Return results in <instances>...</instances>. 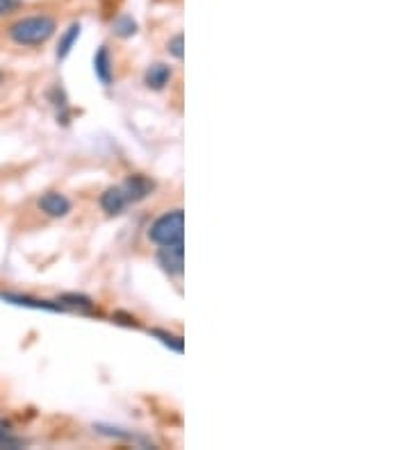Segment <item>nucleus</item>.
Listing matches in <instances>:
<instances>
[{
    "label": "nucleus",
    "instance_id": "nucleus-1",
    "mask_svg": "<svg viewBox=\"0 0 410 450\" xmlns=\"http://www.w3.org/2000/svg\"><path fill=\"white\" fill-rule=\"evenodd\" d=\"M55 35V21L50 16H28L9 28V37L18 46H39Z\"/></svg>",
    "mask_w": 410,
    "mask_h": 450
},
{
    "label": "nucleus",
    "instance_id": "nucleus-2",
    "mask_svg": "<svg viewBox=\"0 0 410 450\" xmlns=\"http://www.w3.org/2000/svg\"><path fill=\"white\" fill-rule=\"evenodd\" d=\"M182 232H185V214H182V210H171L150 225L148 237L160 246H171L182 241Z\"/></svg>",
    "mask_w": 410,
    "mask_h": 450
},
{
    "label": "nucleus",
    "instance_id": "nucleus-3",
    "mask_svg": "<svg viewBox=\"0 0 410 450\" xmlns=\"http://www.w3.org/2000/svg\"><path fill=\"white\" fill-rule=\"evenodd\" d=\"M157 259H160V266L165 269L169 276H180L182 266H185V246H182V241L171 246H162Z\"/></svg>",
    "mask_w": 410,
    "mask_h": 450
},
{
    "label": "nucleus",
    "instance_id": "nucleus-4",
    "mask_svg": "<svg viewBox=\"0 0 410 450\" xmlns=\"http://www.w3.org/2000/svg\"><path fill=\"white\" fill-rule=\"evenodd\" d=\"M39 210L46 212L48 216L60 218V216H67V214L71 212V203H69V198H67L64 193H60V191H48V193H44V196L39 198Z\"/></svg>",
    "mask_w": 410,
    "mask_h": 450
},
{
    "label": "nucleus",
    "instance_id": "nucleus-5",
    "mask_svg": "<svg viewBox=\"0 0 410 450\" xmlns=\"http://www.w3.org/2000/svg\"><path fill=\"white\" fill-rule=\"evenodd\" d=\"M128 196L126 191L121 189V186H112V189H107L103 196H101V205H103V210L107 214H121L126 207H128Z\"/></svg>",
    "mask_w": 410,
    "mask_h": 450
},
{
    "label": "nucleus",
    "instance_id": "nucleus-6",
    "mask_svg": "<svg viewBox=\"0 0 410 450\" xmlns=\"http://www.w3.org/2000/svg\"><path fill=\"white\" fill-rule=\"evenodd\" d=\"M0 298L12 303V305H21V307H32V310H46V312H62V307L48 300H37L30 298V296H18V293H0Z\"/></svg>",
    "mask_w": 410,
    "mask_h": 450
},
{
    "label": "nucleus",
    "instance_id": "nucleus-7",
    "mask_svg": "<svg viewBox=\"0 0 410 450\" xmlns=\"http://www.w3.org/2000/svg\"><path fill=\"white\" fill-rule=\"evenodd\" d=\"M169 80H171V69L167 64H153V67H148L144 73V82L150 89H165V84H169Z\"/></svg>",
    "mask_w": 410,
    "mask_h": 450
},
{
    "label": "nucleus",
    "instance_id": "nucleus-8",
    "mask_svg": "<svg viewBox=\"0 0 410 450\" xmlns=\"http://www.w3.org/2000/svg\"><path fill=\"white\" fill-rule=\"evenodd\" d=\"M121 189L126 191L128 201L135 203V201L146 198V196L150 193V182H146L144 178H139V175H135V178H128V180L121 184Z\"/></svg>",
    "mask_w": 410,
    "mask_h": 450
},
{
    "label": "nucleus",
    "instance_id": "nucleus-9",
    "mask_svg": "<svg viewBox=\"0 0 410 450\" xmlns=\"http://www.w3.org/2000/svg\"><path fill=\"white\" fill-rule=\"evenodd\" d=\"M94 71L96 75H99V80L103 84H110L112 82V60H110V50H107L105 46L96 52L94 57Z\"/></svg>",
    "mask_w": 410,
    "mask_h": 450
},
{
    "label": "nucleus",
    "instance_id": "nucleus-10",
    "mask_svg": "<svg viewBox=\"0 0 410 450\" xmlns=\"http://www.w3.org/2000/svg\"><path fill=\"white\" fill-rule=\"evenodd\" d=\"M78 37H80V23H73V26L67 30V35H64L62 41H60V48H57V57H60V60H64V57H67V55L71 52L73 43L78 41Z\"/></svg>",
    "mask_w": 410,
    "mask_h": 450
},
{
    "label": "nucleus",
    "instance_id": "nucleus-11",
    "mask_svg": "<svg viewBox=\"0 0 410 450\" xmlns=\"http://www.w3.org/2000/svg\"><path fill=\"white\" fill-rule=\"evenodd\" d=\"M153 337H157L162 344L169 346L171 350H176V353H182V339L180 337H174V334L162 332V330H153Z\"/></svg>",
    "mask_w": 410,
    "mask_h": 450
},
{
    "label": "nucleus",
    "instance_id": "nucleus-12",
    "mask_svg": "<svg viewBox=\"0 0 410 450\" xmlns=\"http://www.w3.org/2000/svg\"><path fill=\"white\" fill-rule=\"evenodd\" d=\"M114 30H116L121 37H131V35H135L137 26H135V21H133V18H121V21H116Z\"/></svg>",
    "mask_w": 410,
    "mask_h": 450
},
{
    "label": "nucleus",
    "instance_id": "nucleus-13",
    "mask_svg": "<svg viewBox=\"0 0 410 450\" xmlns=\"http://www.w3.org/2000/svg\"><path fill=\"white\" fill-rule=\"evenodd\" d=\"M169 52L174 55L176 60H182V35H176L169 41Z\"/></svg>",
    "mask_w": 410,
    "mask_h": 450
},
{
    "label": "nucleus",
    "instance_id": "nucleus-14",
    "mask_svg": "<svg viewBox=\"0 0 410 450\" xmlns=\"http://www.w3.org/2000/svg\"><path fill=\"white\" fill-rule=\"evenodd\" d=\"M9 446L12 441H9V425L5 421H0V446Z\"/></svg>",
    "mask_w": 410,
    "mask_h": 450
},
{
    "label": "nucleus",
    "instance_id": "nucleus-15",
    "mask_svg": "<svg viewBox=\"0 0 410 450\" xmlns=\"http://www.w3.org/2000/svg\"><path fill=\"white\" fill-rule=\"evenodd\" d=\"M18 5V0H0V14L9 12V9H14Z\"/></svg>",
    "mask_w": 410,
    "mask_h": 450
}]
</instances>
